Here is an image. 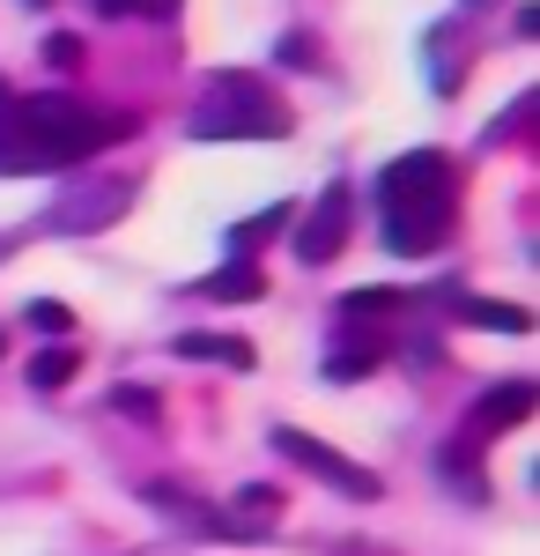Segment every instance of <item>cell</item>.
Here are the masks:
<instances>
[{"instance_id": "9a60e30c", "label": "cell", "mask_w": 540, "mask_h": 556, "mask_svg": "<svg viewBox=\"0 0 540 556\" xmlns=\"http://www.w3.org/2000/svg\"><path fill=\"white\" fill-rule=\"evenodd\" d=\"M97 15H141V23H164V15H178V0H97Z\"/></svg>"}, {"instance_id": "2e32d148", "label": "cell", "mask_w": 540, "mask_h": 556, "mask_svg": "<svg viewBox=\"0 0 540 556\" xmlns=\"http://www.w3.org/2000/svg\"><path fill=\"white\" fill-rule=\"evenodd\" d=\"M23 319H30V327H44V334H60V342L75 334V312H67V304H52V298H38L30 312H23Z\"/></svg>"}, {"instance_id": "e0dca14e", "label": "cell", "mask_w": 540, "mask_h": 556, "mask_svg": "<svg viewBox=\"0 0 540 556\" xmlns=\"http://www.w3.org/2000/svg\"><path fill=\"white\" fill-rule=\"evenodd\" d=\"M237 513H252V527H259L267 513H282V490H274V482H245V490H237Z\"/></svg>"}, {"instance_id": "ba28073f", "label": "cell", "mask_w": 540, "mask_h": 556, "mask_svg": "<svg viewBox=\"0 0 540 556\" xmlns=\"http://www.w3.org/2000/svg\"><path fill=\"white\" fill-rule=\"evenodd\" d=\"M533 408H540V393H533L526 379H511V386H497V393H489V401H481V408L466 416V438H497V430L526 424Z\"/></svg>"}, {"instance_id": "7c38bea8", "label": "cell", "mask_w": 540, "mask_h": 556, "mask_svg": "<svg viewBox=\"0 0 540 556\" xmlns=\"http://www.w3.org/2000/svg\"><path fill=\"white\" fill-rule=\"evenodd\" d=\"M371 371H377V342H348V349H333V356H326V379H340V386L371 379Z\"/></svg>"}, {"instance_id": "277c9868", "label": "cell", "mask_w": 540, "mask_h": 556, "mask_svg": "<svg viewBox=\"0 0 540 556\" xmlns=\"http://www.w3.org/2000/svg\"><path fill=\"white\" fill-rule=\"evenodd\" d=\"M274 453L290 460V468H304V475H319L326 490H340V497H356V505H371V497H385V482H377L363 460H340L326 438H304V430H274Z\"/></svg>"}, {"instance_id": "8fae6325", "label": "cell", "mask_w": 540, "mask_h": 556, "mask_svg": "<svg viewBox=\"0 0 540 556\" xmlns=\"http://www.w3.org/2000/svg\"><path fill=\"white\" fill-rule=\"evenodd\" d=\"M466 327H497V334H533V312L526 304H497V298H459Z\"/></svg>"}, {"instance_id": "9c48e42d", "label": "cell", "mask_w": 540, "mask_h": 556, "mask_svg": "<svg viewBox=\"0 0 540 556\" xmlns=\"http://www.w3.org/2000/svg\"><path fill=\"white\" fill-rule=\"evenodd\" d=\"M170 349H178L185 364H222V371H252V364H259V349L237 342V334H178Z\"/></svg>"}, {"instance_id": "d6986e66", "label": "cell", "mask_w": 540, "mask_h": 556, "mask_svg": "<svg viewBox=\"0 0 540 556\" xmlns=\"http://www.w3.org/2000/svg\"><path fill=\"white\" fill-rule=\"evenodd\" d=\"M44 60L52 67H82V38H44Z\"/></svg>"}, {"instance_id": "44dd1931", "label": "cell", "mask_w": 540, "mask_h": 556, "mask_svg": "<svg viewBox=\"0 0 540 556\" xmlns=\"http://www.w3.org/2000/svg\"><path fill=\"white\" fill-rule=\"evenodd\" d=\"M0 349H8V342H0Z\"/></svg>"}, {"instance_id": "7a4b0ae2", "label": "cell", "mask_w": 540, "mask_h": 556, "mask_svg": "<svg viewBox=\"0 0 540 556\" xmlns=\"http://www.w3.org/2000/svg\"><path fill=\"white\" fill-rule=\"evenodd\" d=\"M377 208H385V245H393V253H408V260L437 253V245L452 238V215H459L452 156L422 149V156L385 164V178H377Z\"/></svg>"}, {"instance_id": "52a82bcc", "label": "cell", "mask_w": 540, "mask_h": 556, "mask_svg": "<svg viewBox=\"0 0 540 556\" xmlns=\"http://www.w3.org/2000/svg\"><path fill=\"white\" fill-rule=\"evenodd\" d=\"M149 505H164L170 527L208 534V542H245V534H259V527H245V519H222L208 497H193V490H178V482H149Z\"/></svg>"}, {"instance_id": "ac0fdd59", "label": "cell", "mask_w": 540, "mask_h": 556, "mask_svg": "<svg viewBox=\"0 0 540 556\" xmlns=\"http://www.w3.org/2000/svg\"><path fill=\"white\" fill-rule=\"evenodd\" d=\"M112 408H133V416H141V424H156V401H149V386H119V393H112Z\"/></svg>"}, {"instance_id": "30bf717a", "label": "cell", "mask_w": 540, "mask_h": 556, "mask_svg": "<svg viewBox=\"0 0 540 556\" xmlns=\"http://www.w3.org/2000/svg\"><path fill=\"white\" fill-rule=\"evenodd\" d=\"M259 290H267V275L252 267V253H245V260H230V267H215L208 282H201V298H215V304H252Z\"/></svg>"}, {"instance_id": "8992f818", "label": "cell", "mask_w": 540, "mask_h": 556, "mask_svg": "<svg viewBox=\"0 0 540 556\" xmlns=\"http://www.w3.org/2000/svg\"><path fill=\"white\" fill-rule=\"evenodd\" d=\"M112 215H126V178H75V186L60 193V208H52V230L89 238V230H104Z\"/></svg>"}, {"instance_id": "6da1fadb", "label": "cell", "mask_w": 540, "mask_h": 556, "mask_svg": "<svg viewBox=\"0 0 540 556\" xmlns=\"http://www.w3.org/2000/svg\"><path fill=\"white\" fill-rule=\"evenodd\" d=\"M133 134V112L97 104V97H15L0 104V178H38L60 164H82Z\"/></svg>"}, {"instance_id": "5b68a950", "label": "cell", "mask_w": 540, "mask_h": 556, "mask_svg": "<svg viewBox=\"0 0 540 556\" xmlns=\"http://www.w3.org/2000/svg\"><path fill=\"white\" fill-rule=\"evenodd\" d=\"M348 230H356V186L348 178H333L326 193L311 201V215L296 223V260L304 267H326V260H340V245H348Z\"/></svg>"}, {"instance_id": "4fadbf2b", "label": "cell", "mask_w": 540, "mask_h": 556, "mask_svg": "<svg viewBox=\"0 0 540 556\" xmlns=\"http://www.w3.org/2000/svg\"><path fill=\"white\" fill-rule=\"evenodd\" d=\"M75 379V349L60 342V349H44V356H30V386L38 393H52V386H67Z\"/></svg>"}, {"instance_id": "ffe728a7", "label": "cell", "mask_w": 540, "mask_h": 556, "mask_svg": "<svg viewBox=\"0 0 540 556\" xmlns=\"http://www.w3.org/2000/svg\"><path fill=\"white\" fill-rule=\"evenodd\" d=\"M30 8H44V0H30Z\"/></svg>"}, {"instance_id": "5bb4252c", "label": "cell", "mask_w": 540, "mask_h": 556, "mask_svg": "<svg viewBox=\"0 0 540 556\" xmlns=\"http://www.w3.org/2000/svg\"><path fill=\"white\" fill-rule=\"evenodd\" d=\"M282 215H290V208H267V215H252V223H237V230H230V245H237V253H252V245H267V238L282 230Z\"/></svg>"}, {"instance_id": "3957f363", "label": "cell", "mask_w": 540, "mask_h": 556, "mask_svg": "<svg viewBox=\"0 0 540 556\" xmlns=\"http://www.w3.org/2000/svg\"><path fill=\"white\" fill-rule=\"evenodd\" d=\"M296 119L290 104L274 97L267 75H215L208 97L185 112V134L193 141H282Z\"/></svg>"}]
</instances>
